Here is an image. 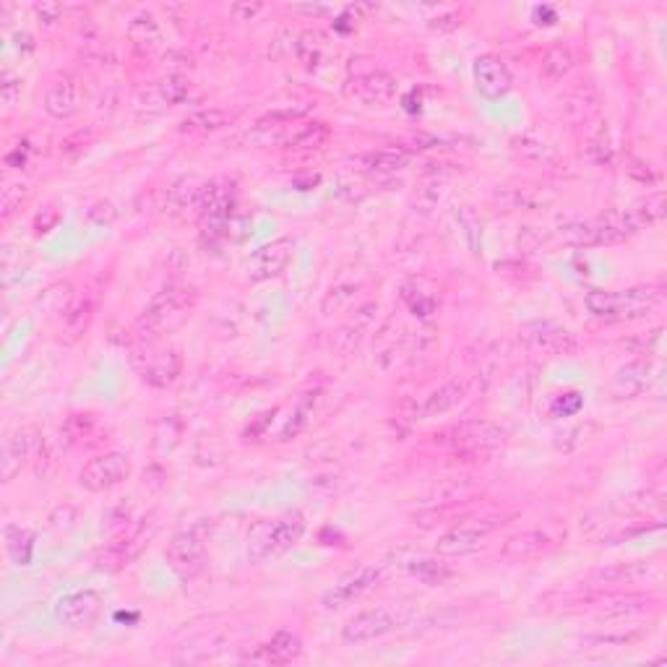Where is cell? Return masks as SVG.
<instances>
[{
  "label": "cell",
  "mask_w": 667,
  "mask_h": 667,
  "mask_svg": "<svg viewBox=\"0 0 667 667\" xmlns=\"http://www.w3.org/2000/svg\"><path fill=\"white\" fill-rule=\"evenodd\" d=\"M587 311L602 321H634L647 316L662 303V290L644 284V287H628V290H589Z\"/></svg>",
  "instance_id": "6da1fadb"
},
{
  "label": "cell",
  "mask_w": 667,
  "mask_h": 667,
  "mask_svg": "<svg viewBox=\"0 0 667 667\" xmlns=\"http://www.w3.org/2000/svg\"><path fill=\"white\" fill-rule=\"evenodd\" d=\"M193 303H196L193 287H188V284H165L141 311L139 321H136V339H159L165 326L183 316Z\"/></svg>",
  "instance_id": "7a4b0ae2"
},
{
  "label": "cell",
  "mask_w": 667,
  "mask_h": 667,
  "mask_svg": "<svg viewBox=\"0 0 667 667\" xmlns=\"http://www.w3.org/2000/svg\"><path fill=\"white\" fill-rule=\"evenodd\" d=\"M305 522L303 516L287 514L279 519H266V522L253 524L251 535H248V561L264 563L274 555H282L290 550L295 542L303 537Z\"/></svg>",
  "instance_id": "3957f363"
},
{
  "label": "cell",
  "mask_w": 667,
  "mask_h": 667,
  "mask_svg": "<svg viewBox=\"0 0 667 667\" xmlns=\"http://www.w3.org/2000/svg\"><path fill=\"white\" fill-rule=\"evenodd\" d=\"M506 430L490 420H467V423L451 425L443 433H436V443L459 456H483L501 449L506 443Z\"/></svg>",
  "instance_id": "277c9868"
},
{
  "label": "cell",
  "mask_w": 667,
  "mask_h": 667,
  "mask_svg": "<svg viewBox=\"0 0 667 667\" xmlns=\"http://www.w3.org/2000/svg\"><path fill=\"white\" fill-rule=\"evenodd\" d=\"M131 365L139 370L146 384L167 389L178 381L183 357L175 347H162L159 339H136L131 347Z\"/></svg>",
  "instance_id": "5b68a950"
},
{
  "label": "cell",
  "mask_w": 667,
  "mask_h": 667,
  "mask_svg": "<svg viewBox=\"0 0 667 667\" xmlns=\"http://www.w3.org/2000/svg\"><path fill=\"white\" fill-rule=\"evenodd\" d=\"M636 235V230L628 222L626 212L623 214H605V217H595V219H584V222H574V225L563 227L561 238L563 243L571 245H613V243H623L626 238Z\"/></svg>",
  "instance_id": "8992f818"
},
{
  "label": "cell",
  "mask_w": 667,
  "mask_h": 667,
  "mask_svg": "<svg viewBox=\"0 0 667 667\" xmlns=\"http://www.w3.org/2000/svg\"><path fill=\"white\" fill-rule=\"evenodd\" d=\"M165 561L172 568V574L188 582V579H196L206 568V537L201 532V527L183 529L178 535L167 542L165 548Z\"/></svg>",
  "instance_id": "52a82bcc"
},
{
  "label": "cell",
  "mask_w": 667,
  "mask_h": 667,
  "mask_svg": "<svg viewBox=\"0 0 667 667\" xmlns=\"http://www.w3.org/2000/svg\"><path fill=\"white\" fill-rule=\"evenodd\" d=\"M498 524L501 522L493 519V516H467V519H462L459 524H454L449 532H443L436 545L438 555L459 558V555L475 553V550L483 548L485 540L496 532Z\"/></svg>",
  "instance_id": "ba28073f"
},
{
  "label": "cell",
  "mask_w": 667,
  "mask_h": 667,
  "mask_svg": "<svg viewBox=\"0 0 667 667\" xmlns=\"http://www.w3.org/2000/svg\"><path fill=\"white\" fill-rule=\"evenodd\" d=\"M131 477V459L120 451H107V454L94 456L81 467L79 483L81 488L92 493H105L118 485H123Z\"/></svg>",
  "instance_id": "9c48e42d"
},
{
  "label": "cell",
  "mask_w": 667,
  "mask_h": 667,
  "mask_svg": "<svg viewBox=\"0 0 667 667\" xmlns=\"http://www.w3.org/2000/svg\"><path fill=\"white\" fill-rule=\"evenodd\" d=\"M152 537V527L149 522H136L128 529H123L120 535H115L113 540L107 542L105 548L97 553V568L100 571H120L126 568L128 563L139 558L141 550L146 548V542Z\"/></svg>",
  "instance_id": "30bf717a"
},
{
  "label": "cell",
  "mask_w": 667,
  "mask_h": 667,
  "mask_svg": "<svg viewBox=\"0 0 667 667\" xmlns=\"http://www.w3.org/2000/svg\"><path fill=\"white\" fill-rule=\"evenodd\" d=\"M344 94H347L350 100L368 107L389 105V102L397 97V79H394L391 73L378 71V68L352 73L350 79L344 81Z\"/></svg>",
  "instance_id": "8fae6325"
},
{
  "label": "cell",
  "mask_w": 667,
  "mask_h": 667,
  "mask_svg": "<svg viewBox=\"0 0 667 667\" xmlns=\"http://www.w3.org/2000/svg\"><path fill=\"white\" fill-rule=\"evenodd\" d=\"M232 206H235V191L227 180H214L204 185L201 191V225L209 235H225V227L230 225Z\"/></svg>",
  "instance_id": "7c38bea8"
},
{
  "label": "cell",
  "mask_w": 667,
  "mask_h": 667,
  "mask_svg": "<svg viewBox=\"0 0 667 667\" xmlns=\"http://www.w3.org/2000/svg\"><path fill=\"white\" fill-rule=\"evenodd\" d=\"M397 628V615L389 608H373L363 610V613L352 615L350 621L342 626V639L347 644H368L381 636L391 634Z\"/></svg>",
  "instance_id": "4fadbf2b"
},
{
  "label": "cell",
  "mask_w": 667,
  "mask_h": 667,
  "mask_svg": "<svg viewBox=\"0 0 667 667\" xmlns=\"http://www.w3.org/2000/svg\"><path fill=\"white\" fill-rule=\"evenodd\" d=\"M472 76H475L477 92L483 94L485 100H503L514 89V76H511L509 66L493 53H485L475 60Z\"/></svg>",
  "instance_id": "5bb4252c"
},
{
  "label": "cell",
  "mask_w": 667,
  "mask_h": 667,
  "mask_svg": "<svg viewBox=\"0 0 667 667\" xmlns=\"http://www.w3.org/2000/svg\"><path fill=\"white\" fill-rule=\"evenodd\" d=\"M292 256H295V240L292 238H277L271 243L261 245L256 256L248 264V277L251 282H266L271 277H279L287 266H290Z\"/></svg>",
  "instance_id": "9a60e30c"
},
{
  "label": "cell",
  "mask_w": 667,
  "mask_h": 667,
  "mask_svg": "<svg viewBox=\"0 0 667 667\" xmlns=\"http://www.w3.org/2000/svg\"><path fill=\"white\" fill-rule=\"evenodd\" d=\"M81 105H84V86L71 73H63L45 94L47 115H53L58 120L73 118L81 110Z\"/></svg>",
  "instance_id": "2e32d148"
},
{
  "label": "cell",
  "mask_w": 667,
  "mask_h": 667,
  "mask_svg": "<svg viewBox=\"0 0 667 667\" xmlns=\"http://www.w3.org/2000/svg\"><path fill=\"white\" fill-rule=\"evenodd\" d=\"M378 576H381V571L373 566L355 568L352 574H347L344 579H339V582L334 584L329 592H326L324 608L334 610V608H344V605H350V602H355L357 597H363L368 589H373V584L378 582Z\"/></svg>",
  "instance_id": "e0dca14e"
},
{
  "label": "cell",
  "mask_w": 667,
  "mask_h": 667,
  "mask_svg": "<svg viewBox=\"0 0 667 667\" xmlns=\"http://www.w3.org/2000/svg\"><path fill=\"white\" fill-rule=\"evenodd\" d=\"M100 608V595L86 589V592H73V595L63 597V600L55 605V618L68 628H86L97 621Z\"/></svg>",
  "instance_id": "ac0fdd59"
},
{
  "label": "cell",
  "mask_w": 667,
  "mask_h": 667,
  "mask_svg": "<svg viewBox=\"0 0 667 667\" xmlns=\"http://www.w3.org/2000/svg\"><path fill=\"white\" fill-rule=\"evenodd\" d=\"M94 311H97V305H94L92 295H86V292L84 295H81V292L71 295V292H68V298L63 300V305L58 308L60 334L66 339H71V342L84 337L89 324H92Z\"/></svg>",
  "instance_id": "d6986e66"
},
{
  "label": "cell",
  "mask_w": 667,
  "mask_h": 667,
  "mask_svg": "<svg viewBox=\"0 0 667 667\" xmlns=\"http://www.w3.org/2000/svg\"><path fill=\"white\" fill-rule=\"evenodd\" d=\"M300 652H303V641L300 636H295L292 631H277L271 636V641L261 644L256 652L245 654L243 662H251V665H287V662L298 660Z\"/></svg>",
  "instance_id": "ffe728a7"
},
{
  "label": "cell",
  "mask_w": 667,
  "mask_h": 667,
  "mask_svg": "<svg viewBox=\"0 0 667 667\" xmlns=\"http://www.w3.org/2000/svg\"><path fill=\"white\" fill-rule=\"evenodd\" d=\"M331 139V131L324 120H300L292 126L284 128L282 149H292V152H316L326 141Z\"/></svg>",
  "instance_id": "44dd1931"
},
{
  "label": "cell",
  "mask_w": 667,
  "mask_h": 667,
  "mask_svg": "<svg viewBox=\"0 0 667 667\" xmlns=\"http://www.w3.org/2000/svg\"><path fill=\"white\" fill-rule=\"evenodd\" d=\"M527 347L537 355H568L576 350V337L561 326L542 324L527 331Z\"/></svg>",
  "instance_id": "7402d4cb"
},
{
  "label": "cell",
  "mask_w": 667,
  "mask_h": 667,
  "mask_svg": "<svg viewBox=\"0 0 667 667\" xmlns=\"http://www.w3.org/2000/svg\"><path fill=\"white\" fill-rule=\"evenodd\" d=\"M40 436L34 433V428H19L16 433L6 438L3 446V480H14V475L21 469V464L29 462L37 451Z\"/></svg>",
  "instance_id": "603a6c76"
},
{
  "label": "cell",
  "mask_w": 667,
  "mask_h": 667,
  "mask_svg": "<svg viewBox=\"0 0 667 667\" xmlns=\"http://www.w3.org/2000/svg\"><path fill=\"white\" fill-rule=\"evenodd\" d=\"M462 402H464V386L459 384V381H446V384H441L438 389L430 391V394H425V397L415 404L412 415H415L417 420H428V417L451 412Z\"/></svg>",
  "instance_id": "cb8c5ba5"
},
{
  "label": "cell",
  "mask_w": 667,
  "mask_h": 667,
  "mask_svg": "<svg viewBox=\"0 0 667 667\" xmlns=\"http://www.w3.org/2000/svg\"><path fill=\"white\" fill-rule=\"evenodd\" d=\"M550 545L548 535H542L540 529H527V532H516L509 540L503 542L501 558L509 563H524L545 553Z\"/></svg>",
  "instance_id": "d4e9b609"
},
{
  "label": "cell",
  "mask_w": 667,
  "mask_h": 667,
  "mask_svg": "<svg viewBox=\"0 0 667 667\" xmlns=\"http://www.w3.org/2000/svg\"><path fill=\"white\" fill-rule=\"evenodd\" d=\"M649 373H652L649 360H634V363H626L623 368H618V373L613 376V384H610L613 397L618 399L639 397L641 391L647 389Z\"/></svg>",
  "instance_id": "484cf974"
},
{
  "label": "cell",
  "mask_w": 667,
  "mask_h": 667,
  "mask_svg": "<svg viewBox=\"0 0 667 667\" xmlns=\"http://www.w3.org/2000/svg\"><path fill=\"white\" fill-rule=\"evenodd\" d=\"M368 172H397L412 162V152L407 146H384L376 152H368L357 159Z\"/></svg>",
  "instance_id": "4316f807"
},
{
  "label": "cell",
  "mask_w": 667,
  "mask_h": 667,
  "mask_svg": "<svg viewBox=\"0 0 667 667\" xmlns=\"http://www.w3.org/2000/svg\"><path fill=\"white\" fill-rule=\"evenodd\" d=\"M649 576H662L660 563H644V561L623 563V566L608 568V571H597L595 582H600V584H605V582H610V584H636V582H644V579H649Z\"/></svg>",
  "instance_id": "83f0119b"
},
{
  "label": "cell",
  "mask_w": 667,
  "mask_h": 667,
  "mask_svg": "<svg viewBox=\"0 0 667 667\" xmlns=\"http://www.w3.org/2000/svg\"><path fill=\"white\" fill-rule=\"evenodd\" d=\"M628 222L636 232L644 230V227L657 225L662 217H665V193H649L644 199H639L636 204H631V209L626 212Z\"/></svg>",
  "instance_id": "f1b7e54d"
},
{
  "label": "cell",
  "mask_w": 667,
  "mask_h": 667,
  "mask_svg": "<svg viewBox=\"0 0 667 667\" xmlns=\"http://www.w3.org/2000/svg\"><path fill=\"white\" fill-rule=\"evenodd\" d=\"M63 438H66L71 446H92L89 438H94L100 433V420L92 412H73V415L66 417V423L60 428Z\"/></svg>",
  "instance_id": "f546056e"
},
{
  "label": "cell",
  "mask_w": 667,
  "mask_h": 667,
  "mask_svg": "<svg viewBox=\"0 0 667 667\" xmlns=\"http://www.w3.org/2000/svg\"><path fill=\"white\" fill-rule=\"evenodd\" d=\"M232 118H235V115L227 113V110H222V107H206V110H196V113L188 115V118L180 123V131L212 133V131H219V128L230 126Z\"/></svg>",
  "instance_id": "4dcf8cb0"
},
{
  "label": "cell",
  "mask_w": 667,
  "mask_h": 667,
  "mask_svg": "<svg viewBox=\"0 0 667 667\" xmlns=\"http://www.w3.org/2000/svg\"><path fill=\"white\" fill-rule=\"evenodd\" d=\"M574 63H576V58H574V53H571V47H566V45L548 47L540 60V79L561 81L563 76L571 73Z\"/></svg>",
  "instance_id": "1f68e13d"
},
{
  "label": "cell",
  "mask_w": 667,
  "mask_h": 667,
  "mask_svg": "<svg viewBox=\"0 0 667 667\" xmlns=\"http://www.w3.org/2000/svg\"><path fill=\"white\" fill-rule=\"evenodd\" d=\"M128 37H131L133 47H139V50L152 53L154 47H159V42H162V29H159L157 19H154L152 14L141 11V14L131 21V27H128Z\"/></svg>",
  "instance_id": "d6a6232c"
},
{
  "label": "cell",
  "mask_w": 667,
  "mask_h": 667,
  "mask_svg": "<svg viewBox=\"0 0 667 667\" xmlns=\"http://www.w3.org/2000/svg\"><path fill=\"white\" fill-rule=\"evenodd\" d=\"M360 290H363V282H360V279H339L337 284H331L329 287L321 308H324L326 316L344 311V308H350V305L355 303V298L360 295Z\"/></svg>",
  "instance_id": "836d02e7"
},
{
  "label": "cell",
  "mask_w": 667,
  "mask_h": 667,
  "mask_svg": "<svg viewBox=\"0 0 667 667\" xmlns=\"http://www.w3.org/2000/svg\"><path fill=\"white\" fill-rule=\"evenodd\" d=\"M6 550L16 566H27L34 553V535L29 529L19 524H8L6 527Z\"/></svg>",
  "instance_id": "e575fe53"
},
{
  "label": "cell",
  "mask_w": 667,
  "mask_h": 667,
  "mask_svg": "<svg viewBox=\"0 0 667 667\" xmlns=\"http://www.w3.org/2000/svg\"><path fill=\"white\" fill-rule=\"evenodd\" d=\"M295 55H298V60L305 68H311V71L318 68V63L324 58V37H321V32L305 29L295 40Z\"/></svg>",
  "instance_id": "d590c367"
},
{
  "label": "cell",
  "mask_w": 667,
  "mask_h": 667,
  "mask_svg": "<svg viewBox=\"0 0 667 667\" xmlns=\"http://www.w3.org/2000/svg\"><path fill=\"white\" fill-rule=\"evenodd\" d=\"M647 636V631H610V634H589L582 639V647H634L636 641Z\"/></svg>",
  "instance_id": "8d00e7d4"
},
{
  "label": "cell",
  "mask_w": 667,
  "mask_h": 667,
  "mask_svg": "<svg viewBox=\"0 0 667 667\" xmlns=\"http://www.w3.org/2000/svg\"><path fill=\"white\" fill-rule=\"evenodd\" d=\"M313 404H316V399H311V394H303V397L295 402V407H292L290 417H287V423H284V428H282V441H287V438H295L300 430L308 425V420H311V415H313Z\"/></svg>",
  "instance_id": "74e56055"
},
{
  "label": "cell",
  "mask_w": 667,
  "mask_h": 667,
  "mask_svg": "<svg viewBox=\"0 0 667 667\" xmlns=\"http://www.w3.org/2000/svg\"><path fill=\"white\" fill-rule=\"evenodd\" d=\"M157 92L165 105H180L188 97V92H191V84L183 76H167V79L157 84Z\"/></svg>",
  "instance_id": "f35d334b"
},
{
  "label": "cell",
  "mask_w": 667,
  "mask_h": 667,
  "mask_svg": "<svg viewBox=\"0 0 667 667\" xmlns=\"http://www.w3.org/2000/svg\"><path fill=\"white\" fill-rule=\"evenodd\" d=\"M0 277H3V287H11L21 279V251L19 248H3V261H0Z\"/></svg>",
  "instance_id": "ab89813d"
},
{
  "label": "cell",
  "mask_w": 667,
  "mask_h": 667,
  "mask_svg": "<svg viewBox=\"0 0 667 667\" xmlns=\"http://www.w3.org/2000/svg\"><path fill=\"white\" fill-rule=\"evenodd\" d=\"M27 196H29L27 185L21 183L6 185V188H3V201H0V206H3V217H11L16 209H21V204L27 201Z\"/></svg>",
  "instance_id": "60d3db41"
},
{
  "label": "cell",
  "mask_w": 667,
  "mask_h": 667,
  "mask_svg": "<svg viewBox=\"0 0 667 667\" xmlns=\"http://www.w3.org/2000/svg\"><path fill=\"white\" fill-rule=\"evenodd\" d=\"M415 574L420 576V579H425L428 584H443V579H449L451 571H446V568L433 561H423L415 568Z\"/></svg>",
  "instance_id": "b9f144b4"
},
{
  "label": "cell",
  "mask_w": 667,
  "mask_h": 667,
  "mask_svg": "<svg viewBox=\"0 0 667 667\" xmlns=\"http://www.w3.org/2000/svg\"><path fill=\"white\" fill-rule=\"evenodd\" d=\"M21 100V81L19 79H3V84H0V102H3V107L6 110H14L16 105H19Z\"/></svg>",
  "instance_id": "7bdbcfd3"
},
{
  "label": "cell",
  "mask_w": 667,
  "mask_h": 667,
  "mask_svg": "<svg viewBox=\"0 0 667 667\" xmlns=\"http://www.w3.org/2000/svg\"><path fill=\"white\" fill-rule=\"evenodd\" d=\"M34 14H37V19H40L42 24L53 27L55 21H60V16H63V8H60L58 3H37Z\"/></svg>",
  "instance_id": "ee69618b"
},
{
  "label": "cell",
  "mask_w": 667,
  "mask_h": 667,
  "mask_svg": "<svg viewBox=\"0 0 667 667\" xmlns=\"http://www.w3.org/2000/svg\"><path fill=\"white\" fill-rule=\"evenodd\" d=\"M232 11H235V14L253 16V14H256V11H261V6H235V8H232Z\"/></svg>",
  "instance_id": "f6af8a7d"
}]
</instances>
